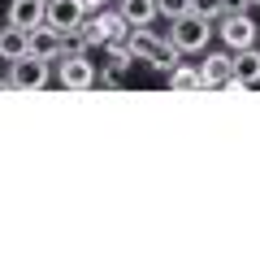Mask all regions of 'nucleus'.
<instances>
[{
  "label": "nucleus",
  "instance_id": "obj_1",
  "mask_svg": "<svg viewBox=\"0 0 260 260\" xmlns=\"http://www.w3.org/2000/svg\"><path fill=\"white\" fill-rule=\"evenodd\" d=\"M126 35H130V22L121 18L117 9H100V13H87V22L78 26V35H74V48L91 52V48H104V44L126 39Z\"/></svg>",
  "mask_w": 260,
  "mask_h": 260
},
{
  "label": "nucleus",
  "instance_id": "obj_2",
  "mask_svg": "<svg viewBox=\"0 0 260 260\" xmlns=\"http://www.w3.org/2000/svg\"><path fill=\"white\" fill-rule=\"evenodd\" d=\"M52 83V61L35 52H22L18 61H9V87L13 91H44Z\"/></svg>",
  "mask_w": 260,
  "mask_h": 260
},
{
  "label": "nucleus",
  "instance_id": "obj_3",
  "mask_svg": "<svg viewBox=\"0 0 260 260\" xmlns=\"http://www.w3.org/2000/svg\"><path fill=\"white\" fill-rule=\"evenodd\" d=\"M56 78L65 91H91L95 87V61L83 48H70L65 56H56Z\"/></svg>",
  "mask_w": 260,
  "mask_h": 260
},
{
  "label": "nucleus",
  "instance_id": "obj_4",
  "mask_svg": "<svg viewBox=\"0 0 260 260\" xmlns=\"http://www.w3.org/2000/svg\"><path fill=\"white\" fill-rule=\"evenodd\" d=\"M221 44L230 48V52L260 44V26L251 22L247 9H225V13H221Z\"/></svg>",
  "mask_w": 260,
  "mask_h": 260
},
{
  "label": "nucleus",
  "instance_id": "obj_5",
  "mask_svg": "<svg viewBox=\"0 0 260 260\" xmlns=\"http://www.w3.org/2000/svg\"><path fill=\"white\" fill-rule=\"evenodd\" d=\"M208 35H213V26H208V18H200V13H182V18H174V26H169V39L178 44V52H204Z\"/></svg>",
  "mask_w": 260,
  "mask_h": 260
},
{
  "label": "nucleus",
  "instance_id": "obj_6",
  "mask_svg": "<svg viewBox=\"0 0 260 260\" xmlns=\"http://www.w3.org/2000/svg\"><path fill=\"white\" fill-rule=\"evenodd\" d=\"M44 22H48V26H56L61 35L74 39V35H78V26L87 22V9H83V0H48Z\"/></svg>",
  "mask_w": 260,
  "mask_h": 260
},
{
  "label": "nucleus",
  "instance_id": "obj_7",
  "mask_svg": "<svg viewBox=\"0 0 260 260\" xmlns=\"http://www.w3.org/2000/svg\"><path fill=\"white\" fill-rule=\"evenodd\" d=\"M70 35H61L56 26H48V22H39L35 30H30V44H26V52H35V56H48V61H56V56H65L70 52V44H65Z\"/></svg>",
  "mask_w": 260,
  "mask_h": 260
},
{
  "label": "nucleus",
  "instance_id": "obj_8",
  "mask_svg": "<svg viewBox=\"0 0 260 260\" xmlns=\"http://www.w3.org/2000/svg\"><path fill=\"white\" fill-rule=\"evenodd\" d=\"M200 78H204V87H230V78H234V56H230V52H208L204 61H200Z\"/></svg>",
  "mask_w": 260,
  "mask_h": 260
},
{
  "label": "nucleus",
  "instance_id": "obj_9",
  "mask_svg": "<svg viewBox=\"0 0 260 260\" xmlns=\"http://www.w3.org/2000/svg\"><path fill=\"white\" fill-rule=\"evenodd\" d=\"M230 83H239V87H256L260 83V48L256 44L234 52V78Z\"/></svg>",
  "mask_w": 260,
  "mask_h": 260
},
{
  "label": "nucleus",
  "instance_id": "obj_10",
  "mask_svg": "<svg viewBox=\"0 0 260 260\" xmlns=\"http://www.w3.org/2000/svg\"><path fill=\"white\" fill-rule=\"evenodd\" d=\"M44 9H48V0H9V22L22 30H35L44 22Z\"/></svg>",
  "mask_w": 260,
  "mask_h": 260
},
{
  "label": "nucleus",
  "instance_id": "obj_11",
  "mask_svg": "<svg viewBox=\"0 0 260 260\" xmlns=\"http://www.w3.org/2000/svg\"><path fill=\"white\" fill-rule=\"evenodd\" d=\"M117 13L130 22V26H152V22L160 18L156 0H117Z\"/></svg>",
  "mask_w": 260,
  "mask_h": 260
},
{
  "label": "nucleus",
  "instance_id": "obj_12",
  "mask_svg": "<svg viewBox=\"0 0 260 260\" xmlns=\"http://www.w3.org/2000/svg\"><path fill=\"white\" fill-rule=\"evenodd\" d=\"M156 44H160V35L152 26H130V35H126V48H130L135 61H148V56L156 52Z\"/></svg>",
  "mask_w": 260,
  "mask_h": 260
},
{
  "label": "nucleus",
  "instance_id": "obj_13",
  "mask_svg": "<svg viewBox=\"0 0 260 260\" xmlns=\"http://www.w3.org/2000/svg\"><path fill=\"white\" fill-rule=\"evenodd\" d=\"M26 44H30V30H22V26H5L0 30V61H18L22 52H26Z\"/></svg>",
  "mask_w": 260,
  "mask_h": 260
},
{
  "label": "nucleus",
  "instance_id": "obj_14",
  "mask_svg": "<svg viewBox=\"0 0 260 260\" xmlns=\"http://www.w3.org/2000/svg\"><path fill=\"white\" fill-rule=\"evenodd\" d=\"M178 56H182V52H178V44H174V39H169V44H165V39H160V44H156V52L148 56V65H152V70H156V74H169L174 65H182V61H178Z\"/></svg>",
  "mask_w": 260,
  "mask_h": 260
},
{
  "label": "nucleus",
  "instance_id": "obj_15",
  "mask_svg": "<svg viewBox=\"0 0 260 260\" xmlns=\"http://www.w3.org/2000/svg\"><path fill=\"white\" fill-rule=\"evenodd\" d=\"M165 78H169V87H174V91H200V87H204L200 70H191V65H174Z\"/></svg>",
  "mask_w": 260,
  "mask_h": 260
},
{
  "label": "nucleus",
  "instance_id": "obj_16",
  "mask_svg": "<svg viewBox=\"0 0 260 260\" xmlns=\"http://www.w3.org/2000/svg\"><path fill=\"white\" fill-rule=\"evenodd\" d=\"M156 13L160 18H182V13H191V0H156Z\"/></svg>",
  "mask_w": 260,
  "mask_h": 260
},
{
  "label": "nucleus",
  "instance_id": "obj_17",
  "mask_svg": "<svg viewBox=\"0 0 260 260\" xmlns=\"http://www.w3.org/2000/svg\"><path fill=\"white\" fill-rule=\"evenodd\" d=\"M191 13H200V18H221L225 13V0H191Z\"/></svg>",
  "mask_w": 260,
  "mask_h": 260
},
{
  "label": "nucleus",
  "instance_id": "obj_18",
  "mask_svg": "<svg viewBox=\"0 0 260 260\" xmlns=\"http://www.w3.org/2000/svg\"><path fill=\"white\" fill-rule=\"evenodd\" d=\"M83 9L87 13H100V9H109V0H83Z\"/></svg>",
  "mask_w": 260,
  "mask_h": 260
},
{
  "label": "nucleus",
  "instance_id": "obj_19",
  "mask_svg": "<svg viewBox=\"0 0 260 260\" xmlns=\"http://www.w3.org/2000/svg\"><path fill=\"white\" fill-rule=\"evenodd\" d=\"M0 91H13V87H9V78H0Z\"/></svg>",
  "mask_w": 260,
  "mask_h": 260
}]
</instances>
